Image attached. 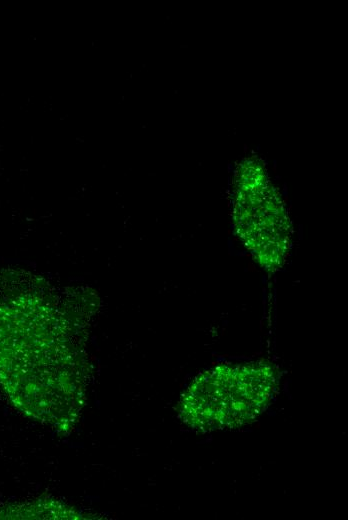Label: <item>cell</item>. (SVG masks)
<instances>
[{"label": "cell", "mask_w": 348, "mask_h": 520, "mask_svg": "<svg viewBox=\"0 0 348 520\" xmlns=\"http://www.w3.org/2000/svg\"><path fill=\"white\" fill-rule=\"evenodd\" d=\"M276 388V372L263 362L218 366L190 386L181 413L198 430L233 428L256 418Z\"/></svg>", "instance_id": "cell-1"}]
</instances>
